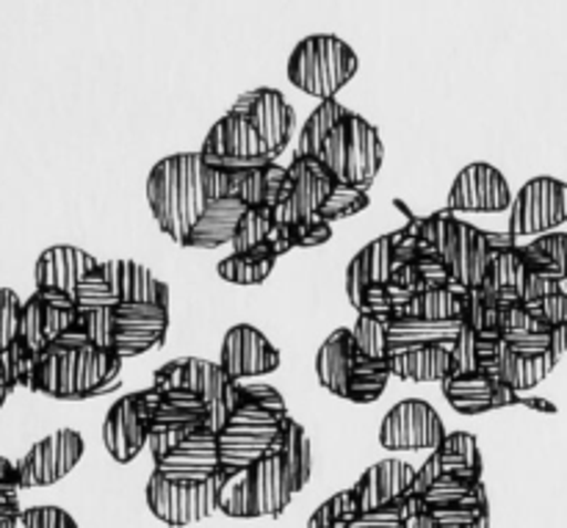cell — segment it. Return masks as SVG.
I'll use <instances>...</instances> for the list:
<instances>
[{"label": "cell", "instance_id": "cell-1", "mask_svg": "<svg viewBox=\"0 0 567 528\" xmlns=\"http://www.w3.org/2000/svg\"><path fill=\"white\" fill-rule=\"evenodd\" d=\"M147 205L158 230L177 247L216 249L233 241L247 205L230 197L227 172L203 153L166 155L147 175Z\"/></svg>", "mask_w": 567, "mask_h": 528}, {"label": "cell", "instance_id": "cell-2", "mask_svg": "<svg viewBox=\"0 0 567 528\" xmlns=\"http://www.w3.org/2000/svg\"><path fill=\"white\" fill-rule=\"evenodd\" d=\"M122 358L92 343L59 341L37 358L31 391L59 402H83L120 385Z\"/></svg>", "mask_w": 567, "mask_h": 528}, {"label": "cell", "instance_id": "cell-3", "mask_svg": "<svg viewBox=\"0 0 567 528\" xmlns=\"http://www.w3.org/2000/svg\"><path fill=\"white\" fill-rule=\"evenodd\" d=\"M169 308L164 304H111V308L83 310L78 324L61 341L92 343L116 358H138L166 341Z\"/></svg>", "mask_w": 567, "mask_h": 528}, {"label": "cell", "instance_id": "cell-4", "mask_svg": "<svg viewBox=\"0 0 567 528\" xmlns=\"http://www.w3.org/2000/svg\"><path fill=\"white\" fill-rule=\"evenodd\" d=\"M316 376L332 396L352 404H371L385 393L391 369L388 363H374L365 358L354 343L352 330L341 327L330 332V338L316 352Z\"/></svg>", "mask_w": 567, "mask_h": 528}, {"label": "cell", "instance_id": "cell-5", "mask_svg": "<svg viewBox=\"0 0 567 528\" xmlns=\"http://www.w3.org/2000/svg\"><path fill=\"white\" fill-rule=\"evenodd\" d=\"M297 496L288 482L277 448L249 468L225 474L219 513L227 518H280Z\"/></svg>", "mask_w": 567, "mask_h": 528}, {"label": "cell", "instance_id": "cell-6", "mask_svg": "<svg viewBox=\"0 0 567 528\" xmlns=\"http://www.w3.org/2000/svg\"><path fill=\"white\" fill-rule=\"evenodd\" d=\"M358 53L332 33L305 37L288 55V81L299 92L319 100H332L354 75H358Z\"/></svg>", "mask_w": 567, "mask_h": 528}, {"label": "cell", "instance_id": "cell-7", "mask_svg": "<svg viewBox=\"0 0 567 528\" xmlns=\"http://www.w3.org/2000/svg\"><path fill=\"white\" fill-rule=\"evenodd\" d=\"M319 161L338 183L369 191L385 161L380 131L369 120L349 111L321 144Z\"/></svg>", "mask_w": 567, "mask_h": 528}, {"label": "cell", "instance_id": "cell-8", "mask_svg": "<svg viewBox=\"0 0 567 528\" xmlns=\"http://www.w3.org/2000/svg\"><path fill=\"white\" fill-rule=\"evenodd\" d=\"M419 232L426 244H432L443 255L460 288L471 291V288H480L485 282L493 258L485 230L457 219L446 208L421 219Z\"/></svg>", "mask_w": 567, "mask_h": 528}, {"label": "cell", "instance_id": "cell-9", "mask_svg": "<svg viewBox=\"0 0 567 528\" xmlns=\"http://www.w3.org/2000/svg\"><path fill=\"white\" fill-rule=\"evenodd\" d=\"M78 308L97 310L111 304H164L169 308V286L153 277L133 260H109L100 263L86 280L81 282L75 297Z\"/></svg>", "mask_w": 567, "mask_h": 528}, {"label": "cell", "instance_id": "cell-10", "mask_svg": "<svg viewBox=\"0 0 567 528\" xmlns=\"http://www.w3.org/2000/svg\"><path fill=\"white\" fill-rule=\"evenodd\" d=\"M286 415L275 413V410L264 407L255 398H247L238 393V407L233 410L227 424L216 435L219 441V463L225 474H236V470L249 468L258 459L275 448L277 437H280V426Z\"/></svg>", "mask_w": 567, "mask_h": 528}, {"label": "cell", "instance_id": "cell-11", "mask_svg": "<svg viewBox=\"0 0 567 528\" xmlns=\"http://www.w3.org/2000/svg\"><path fill=\"white\" fill-rule=\"evenodd\" d=\"M155 391H172V387H183V391L197 393L205 398L210 415L208 429L219 435L221 426L227 424L233 410L238 407V382H233L225 374L219 363L203 358H177L172 363L161 365L153 374Z\"/></svg>", "mask_w": 567, "mask_h": 528}, {"label": "cell", "instance_id": "cell-12", "mask_svg": "<svg viewBox=\"0 0 567 528\" xmlns=\"http://www.w3.org/2000/svg\"><path fill=\"white\" fill-rule=\"evenodd\" d=\"M221 487H225V474L205 482V485H175V482H166L164 476L153 470L144 498H147V509L161 524L183 528L219 513Z\"/></svg>", "mask_w": 567, "mask_h": 528}, {"label": "cell", "instance_id": "cell-13", "mask_svg": "<svg viewBox=\"0 0 567 528\" xmlns=\"http://www.w3.org/2000/svg\"><path fill=\"white\" fill-rule=\"evenodd\" d=\"M208 404L197 393L183 391V387L158 391V402L147 424V448L153 452V459L166 457L194 432L208 429Z\"/></svg>", "mask_w": 567, "mask_h": 528}, {"label": "cell", "instance_id": "cell-14", "mask_svg": "<svg viewBox=\"0 0 567 528\" xmlns=\"http://www.w3.org/2000/svg\"><path fill=\"white\" fill-rule=\"evenodd\" d=\"M567 221V183L557 177H532L509 205V232L515 238L546 236Z\"/></svg>", "mask_w": 567, "mask_h": 528}, {"label": "cell", "instance_id": "cell-15", "mask_svg": "<svg viewBox=\"0 0 567 528\" xmlns=\"http://www.w3.org/2000/svg\"><path fill=\"white\" fill-rule=\"evenodd\" d=\"M336 183V177L330 175V169L319 158L293 155V161L288 164V186L282 191L280 203L275 205V219L280 225L291 227L316 219L327 199H330Z\"/></svg>", "mask_w": 567, "mask_h": 528}, {"label": "cell", "instance_id": "cell-16", "mask_svg": "<svg viewBox=\"0 0 567 528\" xmlns=\"http://www.w3.org/2000/svg\"><path fill=\"white\" fill-rule=\"evenodd\" d=\"M155 402H158V391L150 385L147 391L116 398L109 407L103 421V446L116 463H133L147 448V424Z\"/></svg>", "mask_w": 567, "mask_h": 528}, {"label": "cell", "instance_id": "cell-17", "mask_svg": "<svg viewBox=\"0 0 567 528\" xmlns=\"http://www.w3.org/2000/svg\"><path fill=\"white\" fill-rule=\"evenodd\" d=\"M203 158L210 166L225 172L236 169H252V166H266L271 161H277L275 155L266 149V144L260 142V136L255 133V127L249 125L244 116L230 114L227 111L219 122H214L203 142Z\"/></svg>", "mask_w": 567, "mask_h": 528}, {"label": "cell", "instance_id": "cell-18", "mask_svg": "<svg viewBox=\"0 0 567 528\" xmlns=\"http://www.w3.org/2000/svg\"><path fill=\"white\" fill-rule=\"evenodd\" d=\"M446 435L441 413L424 398L399 402L380 426V443L388 452H435Z\"/></svg>", "mask_w": 567, "mask_h": 528}, {"label": "cell", "instance_id": "cell-19", "mask_svg": "<svg viewBox=\"0 0 567 528\" xmlns=\"http://www.w3.org/2000/svg\"><path fill=\"white\" fill-rule=\"evenodd\" d=\"M78 315H81V308H78L75 299L37 288L31 299L22 302L20 341L25 343L33 358H39L78 324Z\"/></svg>", "mask_w": 567, "mask_h": 528}, {"label": "cell", "instance_id": "cell-20", "mask_svg": "<svg viewBox=\"0 0 567 528\" xmlns=\"http://www.w3.org/2000/svg\"><path fill=\"white\" fill-rule=\"evenodd\" d=\"M83 452H86V443H83L81 432L75 429H59L42 437L17 463L20 487L33 490V487L55 485L75 470V465L83 459Z\"/></svg>", "mask_w": 567, "mask_h": 528}, {"label": "cell", "instance_id": "cell-21", "mask_svg": "<svg viewBox=\"0 0 567 528\" xmlns=\"http://www.w3.org/2000/svg\"><path fill=\"white\" fill-rule=\"evenodd\" d=\"M230 114L244 116L275 158L288 147V142L293 136V125H297V114H293L291 103L277 89L266 86L244 92L233 103Z\"/></svg>", "mask_w": 567, "mask_h": 528}, {"label": "cell", "instance_id": "cell-22", "mask_svg": "<svg viewBox=\"0 0 567 528\" xmlns=\"http://www.w3.org/2000/svg\"><path fill=\"white\" fill-rule=\"evenodd\" d=\"M513 205L509 183L496 166L491 164H468L449 191V210L452 214H502Z\"/></svg>", "mask_w": 567, "mask_h": 528}, {"label": "cell", "instance_id": "cell-23", "mask_svg": "<svg viewBox=\"0 0 567 528\" xmlns=\"http://www.w3.org/2000/svg\"><path fill=\"white\" fill-rule=\"evenodd\" d=\"M219 365L233 382H249L280 369V352L252 324H236L221 338Z\"/></svg>", "mask_w": 567, "mask_h": 528}, {"label": "cell", "instance_id": "cell-24", "mask_svg": "<svg viewBox=\"0 0 567 528\" xmlns=\"http://www.w3.org/2000/svg\"><path fill=\"white\" fill-rule=\"evenodd\" d=\"M153 470L175 485H205L225 474L219 463V441L210 429L194 432L166 457L153 459Z\"/></svg>", "mask_w": 567, "mask_h": 528}, {"label": "cell", "instance_id": "cell-25", "mask_svg": "<svg viewBox=\"0 0 567 528\" xmlns=\"http://www.w3.org/2000/svg\"><path fill=\"white\" fill-rule=\"evenodd\" d=\"M100 266L97 258L81 247H70V244H59V247L44 249L33 266V282L39 291H55L64 297L75 299L81 282L92 275Z\"/></svg>", "mask_w": 567, "mask_h": 528}, {"label": "cell", "instance_id": "cell-26", "mask_svg": "<svg viewBox=\"0 0 567 528\" xmlns=\"http://www.w3.org/2000/svg\"><path fill=\"white\" fill-rule=\"evenodd\" d=\"M441 387L446 402L460 415H485L493 413V410H502L520 402L513 387L502 385L496 376L485 374V371H476V374L465 376H446L441 382Z\"/></svg>", "mask_w": 567, "mask_h": 528}, {"label": "cell", "instance_id": "cell-27", "mask_svg": "<svg viewBox=\"0 0 567 528\" xmlns=\"http://www.w3.org/2000/svg\"><path fill=\"white\" fill-rule=\"evenodd\" d=\"M415 470L419 468H413L404 459H382V463L371 465L352 487L354 498L360 504V513H374V509L391 507V504L408 498Z\"/></svg>", "mask_w": 567, "mask_h": 528}, {"label": "cell", "instance_id": "cell-28", "mask_svg": "<svg viewBox=\"0 0 567 528\" xmlns=\"http://www.w3.org/2000/svg\"><path fill=\"white\" fill-rule=\"evenodd\" d=\"M393 282V241L388 236L374 238L365 244L347 266V299L354 310L363 302V297L374 288Z\"/></svg>", "mask_w": 567, "mask_h": 528}, {"label": "cell", "instance_id": "cell-29", "mask_svg": "<svg viewBox=\"0 0 567 528\" xmlns=\"http://www.w3.org/2000/svg\"><path fill=\"white\" fill-rule=\"evenodd\" d=\"M391 376L404 382H443L452 376V346L426 343V346L396 349L388 354Z\"/></svg>", "mask_w": 567, "mask_h": 528}, {"label": "cell", "instance_id": "cell-30", "mask_svg": "<svg viewBox=\"0 0 567 528\" xmlns=\"http://www.w3.org/2000/svg\"><path fill=\"white\" fill-rule=\"evenodd\" d=\"M529 277L532 271L518 255V249H504V252H493L491 269H487V277L480 286V291L496 304H502V308L520 304L526 297Z\"/></svg>", "mask_w": 567, "mask_h": 528}, {"label": "cell", "instance_id": "cell-31", "mask_svg": "<svg viewBox=\"0 0 567 528\" xmlns=\"http://www.w3.org/2000/svg\"><path fill=\"white\" fill-rule=\"evenodd\" d=\"M275 448L280 454V463L286 468L293 493H302L308 487L310 474H313V452H310V437L305 426L293 421L291 415H286Z\"/></svg>", "mask_w": 567, "mask_h": 528}, {"label": "cell", "instance_id": "cell-32", "mask_svg": "<svg viewBox=\"0 0 567 528\" xmlns=\"http://www.w3.org/2000/svg\"><path fill=\"white\" fill-rule=\"evenodd\" d=\"M463 321H419L410 315L388 321V354L396 349L426 346V343H446L452 346L457 341Z\"/></svg>", "mask_w": 567, "mask_h": 528}, {"label": "cell", "instance_id": "cell-33", "mask_svg": "<svg viewBox=\"0 0 567 528\" xmlns=\"http://www.w3.org/2000/svg\"><path fill=\"white\" fill-rule=\"evenodd\" d=\"M559 354H546V358H518V354L509 352L502 341H498V354H496V376L502 385L513 387L515 393L532 391V387L540 385L546 376H551V371L557 369Z\"/></svg>", "mask_w": 567, "mask_h": 528}, {"label": "cell", "instance_id": "cell-34", "mask_svg": "<svg viewBox=\"0 0 567 528\" xmlns=\"http://www.w3.org/2000/svg\"><path fill=\"white\" fill-rule=\"evenodd\" d=\"M441 476H460V479L482 482L485 476V463H482L480 443L471 432H452L443 437L441 446L432 452Z\"/></svg>", "mask_w": 567, "mask_h": 528}, {"label": "cell", "instance_id": "cell-35", "mask_svg": "<svg viewBox=\"0 0 567 528\" xmlns=\"http://www.w3.org/2000/svg\"><path fill=\"white\" fill-rule=\"evenodd\" d=\"M515 249L535 275L557 282L567 280V232H546V236H537L532 244H518Z\"/></svg>", "mask_w": 567, "mask_h": 528}, {"label": "cell", "instance_id": "cell-36", "mask_svg": "<svg viewBox=\"0 0 567 528\" xmlns=\"http://www.w3.org/2000/svg\"><path fill=\"white\" fill-rule=\"evenodd\" d=\"M402 315L419 321H463L465 288H426L410 299Z\"/></svg>", "mask_w": 567, "mask_h": 528}, {"label": "cell", "instance_id": "cell-37", "mask_svg": "<svg viewBox=\"0 0 567 528\" xmlns=\"http://www.w3.org/2000/svg\"><path fill=\"white\" fill-rule=\"evenodd\" d=\"M277 227L275 208L269 205H255V208L244 210L238 219L236 232H233V252L238 255H269L266 241H269L271 230ZM271 258V255H269Z\"/></svg>", "mask_w": 567, "mask_h": 528}, {"label": "cell", "instance_id": "cell-38", "mask_svg": "<svg viewBox=\"0 0 567 528\" xmlns=\"http://www.w3.org/2000/svg\"><path fill=\"white\" fill-rule=\"evenodd\" d=\"M349 114L347 105L338 103L336 97L332 100H321L319 108L308 116V122L302 125V133H299V144H297V155H310V158H319L321 144L327 142V136L332 133V127Z\"/></svg>", "mask_w": 567, "mask_h": 528}, {"label": "cell", "instance_id": "cell-39", "mask_svg": "<svg viewBox=\"0 0 567 528\" xmlns=\"http://www.w3.org/2000/svg\"><path fill=\"white\" fill-rule=\"evenodd\" d=\"M277 258L269 255H238L233 252L230 258L221 260L216 266L221 280L233 282V286H260L264 280H269V275L275 271Z\"/></svg>", "mask_w": 567, "mask_h": 528}, {"label": "cell", "instance_id": "cell-40", "mask_svg": "<svg viewBox=\"0 0 567 528\" xmlns=\"http://www.w3.org/2000/svg\"><path fill=\"white\" fill-rule=\"evenodd\" d=\"M482 490H485V479L471 482V479H460V476H441V479L432 482V485L415 498H421V504H424L426 509H446L480 496Z\"/></svg>", "mask_w": 567, "mask_h": 528}, {"label": "cell", "instance_id": "cell-41", "mask_svg": "<svg viewBox=\"0 0 567 528\" xmlns=\"http://www.w3.org/2000/svg\"><path fill=\"white\" fill-rule=\"evenodd\" d=\"M33 365H37V358L25 349V343L17 341L14 346L6 349L0 354V393L17 391L20 385L31 387V376H33Z\"/></svg>", "mask_w": 567, "mask_h": 528}, {"label": "cell", "instance_id": "cell-42", "mask_svg": "<svg viewBox=\"0 0 567 528\" xmlns=\"http://www.w3.org/2000/svg\"><path fill=\"white\" fill-rule=\"evenodd\" d=\"M352 338L360 352L374 363H388V319L382 315H358Z\"/></svg>", "mask_w": 567, "mask_h": 528}, {"label": "cell", "instance_id": "cell-43", "mask_svg": "<svg viewBox=\"0 0 567 528\" xmlns=\"http://www.w3.org/2000/svg\"><path fill=\"white\" fill-rule=\"evenodd\" d=\"M360 504L352 490L336 493L330 501L321 504L313 515H310L308 528H349L358 520Z\"/></svg>", "mask_w": 567, "mask_h": 528}, {"label": "cell", "instance_id": "cell-44", "mask_svg": "<svg viewBox=\"0 0 567 528\" xmlns=\"http://www.w3.org/2000/svg\"><path fill=\"white\" fill-rule=\"evenodd\" d=\"M504 308L487 299L480 288L465 291V315L463 324H468L474 332H502Z\"/></svg>", "mask_w": 567, "mask_h": 528}, {"label": "cell", "instance_id": "cell-45", "mask_svg": "<svg viewBox=\"0 0 567 528\" xmlns=\"http://www.w3.org/2000/svg\"><path fill=\"white\" fill-rule=\"evenodd\" d=\"M369 191H363V188H352L347 186V183H336V188H332L330 199L324 203V208L319 210V219L324 221H338V219H349V216H358L360 210L369 208Z\"/></svg>", "mask_w": 567, "mask_h": 528}, {"label": "cell", "instance_id": "cell-46", "mask_svg": "<svg viewBox=\"0 0 567 528\" xmlns=\"http://www.w3.org/2000/svg\"><path fill=\"white\" fill-rule=\"evenodd\" d=\"M415 263H419V275H421V282H424V291L426 288H457L452 269H449V263L443 260V255L437 252L432 244H426L424 238H421V255Z\"/></svg>", "mask_w": 567, "mask_h": 528}, {"label": "cell", "instance_id": "cell-47", "mask_svg": "<svg viewBox=\"0 0 567 528\" xmlns=\"http://www.w3.org/2000/svg\"><path fill=\"white\" fill-rule=\"evenodd\" d=\"M22 302L11 288H0V354L20 341Z\"/></svg>", "mask_w": 567, "mask_h": 528}, {"label": "cell", "instance_id": "cell-48", "mask_svg": "<svg viewBox=\"0 0 567 528\" xmlns=\"http://www.w3.org/2000/svg\"><path fill=\"white\" fill-rule=\"evenodd\" d=\"M526 310L535 321H540L548 330H559L567 327V291H557L551 297L535 299V302H524Z\"/></svg>", "mask_w": 567, "mask_h": 528}, {"label": "cell", "instance_id": "cell-49", "mask_svg": "<svg viewBox=\"0 0 567 528\" xmlns=\"http://www.w3.org/2000/svg\"><path fill=\"white\" fill-rule=\"evenodd\" d=\"M22 528H78L75 518L61 507H31L22 509Z\"/></svg>", "mask_w": 567, "mask_h": 528}, {"label": "cell", "instance_id": "cell-50", "mask_svg": "<svg viewBox=\"0 0 567 528\" xmlns=\"http://www.w3.org/2000/svg\"><path fill=\"white\" fill-rule=\"evenodd\" d=\"M332 238V225L324 219H310L302 225L293 227V247H321V244H330Z\"/></svg>", "mask_w": 567, "mask_h": 528}, {"label": "cell", "instance_id": "cell-51", "mask_svg": "<svg viewBox=\"0 0 567 528\" xmlns=\"http://www.w3.org/2000/svg\"><path fill=\"white\" fill-rule=\"evenodd\" d=\"M238 393L247 398H255L258 404H264V407L275 410V413L280 415H288V407H286V398H282V393L277 391V387L266 385V382H238Z\"/></svg>", "mask_w": 567, "mask_h": 528}, {"label": "cell", "instance_id": "cell-52", "mask_svg": "<svg viewBox=\"0 0 567 528\" xmlns=\"http://www.w3.org/2000/svg\"><path fill=\"white\" fill-rule=\"evenodd\" d=\"M557 291H563V282L548 280V277H540V275H535V271H532L529 286H526L524 302H535V299L551 297V293H557Z\"/></svg>", "mask_w": 567, "mask_h": 528}, {"label": "cell", "instance_id": "cell-53", "mask_svg": "<svg viewBox=\"0 0 567 528\" xmlns=\"http://www.w3.org/2000/svg\"><path fill=\"white\" fill-rule=\"evenodd\" d=\"M20 487V476H17V463L0 457V496H17Z\"/></svg>", "mask_w": 567, "mask_h": 528}, {"label": "cell", "instance_id": "cell-54", "mask_svg": "<svg viewBox=\"0 0 567 528\" xmlns=\"http://www.w3.org/2000/svg\"><path fill=\"white\" fill-rule=\"evenodd\" d=\"M22 509L17 496H0V528H17L20 526Z\"/></svg>", "mask_w": 567, "mask_h": 528}, {"label": "cell", "instance_id": "cell-55", "mask_svg": "<svg viewBox=\"0 0 567 528\" xmlns=\"http://www.w3.org/2000/svg\"><path fill=\"white\" fill-rule=\"evenodd\" d=\"M6 398H9V393H0V410H3V404H6Z\"/></svg>", "mask_w": 567, "mask_h": 528}, {"label": "cell", "instance_id": "cell-56", "mask_svg": "<svg viewBox=\"0 0 567 528\" xmlns=\"http://www.w3.org/2000/svg\"><path fill=\"white\" fill-rule=\"evenodd\" d=\"M402 528H408V526H402Z\"/></svg>", "mask_w": 567, "mask_h": 528}]
</instances>
